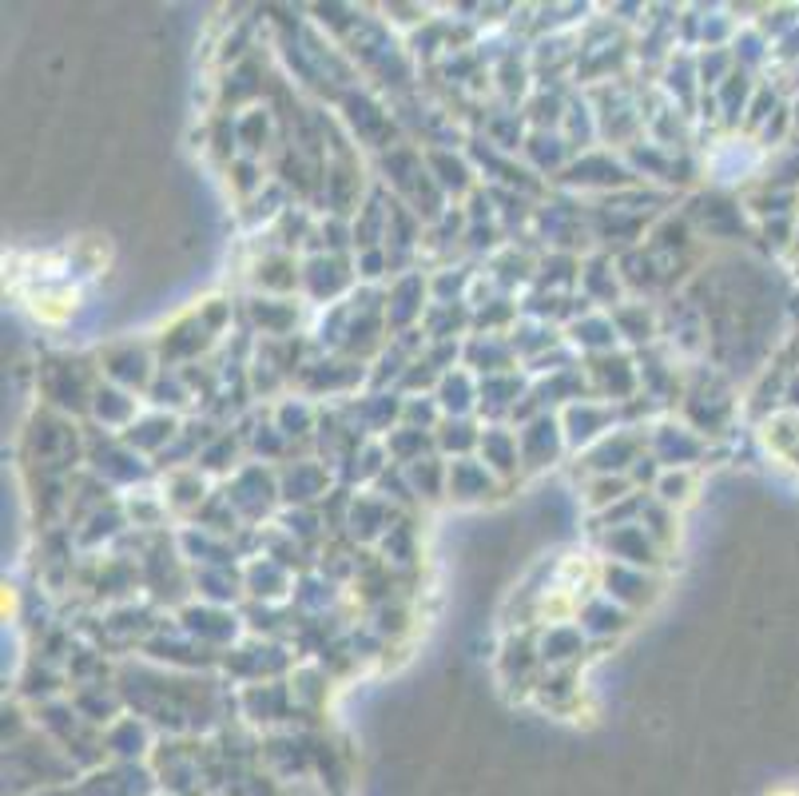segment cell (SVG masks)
<instances>
[{"label":"cell","mask_w":799,"mask_h":796,"mask_svg":"<svg viewBox=\"0 0 799 796\" xmlns=\"http://www.w3.org/2000/svg\"><path fill=\"white\" fill-rule=\"evenodd\" d=\"M768 796H799V788H791V784H779V788H772Z\"/></svg>","instance_id":"obj_1"}]
</instances>
